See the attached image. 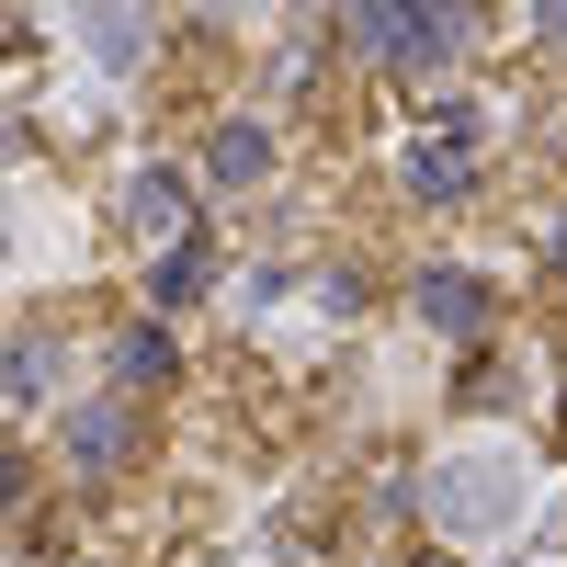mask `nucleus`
Segmentation results:
<instances>
[{
    "instance_id": "0eeeda50",
    "label": "nucleus",
    "mask_w": 567,
    "mask_h": 567,
    "mask_svg": "<svg viewBox=\"0 0 567 567\" xmlns=\"http://www.w3.org/2000/svg\"><path fill=\"white\" fill-rule=\"evenodd\" d=\"M69 454L91 465V477H103V465L125 454V409H80V420H69Z\"/></svg>"
},
{
    "instance_id": "1a4fd4ad",
    "label": "nucleus",
    "mask_w": 567,
    "mask_h": 567,
    "mask_svg": "<svg viewBox=\"0 0 567 567\" xmlns=\"http://www.w3.org/2000/svg\"><path fill=\"white\" fill-rule=\"evenodd\" d=\"M114 374H125V386H159V374H171V341H159V329H125V341H114Z\"/></svg>"
},
{
    "instance_id": "7ed1b4c3",
    "label": "nucleus",
    "mask_w": 567,
    "mask_h": 567,
    "mask_svg": "<svg viewBox=\"0 0 567 567\" xmlns=\"http://www.w3.org/2000/svg\"><path fill=\"white\" fill-rule=\"evenodd\" d=\"M125 227H136V239H171V250H194V182H171V171H136V182H125Z\"/></svg>"
},
{
    "instance_id": "ddd939ff",
    "label": "nucleus",
    "mask_w": 567,
    "mask_h": 567,
    "mask_svg": "<svg viewBox=\"0 0 567 567\" xmlns=\"http://www.w3.org/2000/svg\"><path fill=\"white\" fill-rule=\"evenodd\" d=\"M545 261H556V272H567V216H556V239H545Z\"/></svg>"
},
{
    "instance_id": "20e7f679",
    "label": "nucleus",
    "mask_w": 567,
    "mask_h": 567,
    "mask_svg": "<svg viewBox=\"0 0 567 567\" xmlns=\"http://www.w3.org/2000/svg\"><path fill=\"white\" fill-rule=\"evenodd\" d=\"M352 34H374L398 69H443V45H454V12H352Z\"/></svg>"
},
{
    "instance_id": "4468645a",
    "label": "nucleus",
    "mask_w": 567,
    "mask_h": 567,
    "mask_svg": "<svg viewBox=\"0 0 567 567\" xmlns=\"http://www.w3.org/2000/svg\"><path fill=\"white\" fill-rule=\"evenodd\" d=\"M420 567H443V556H420Z\"/></svg>"
},
{
    "instance_id": "39448f33",
    "label": "nucleus",
    "mask_w": 567,
    "mask_h": 567,
    "mask_svg": "<svg viewBox=\"0 0 567 567\" xmlns=\"http://www.w3.org/2000/svg\"><path fill=\"white\" fill-rule=\"evenodd\" d=\"M420 318H432V329H454V341H477V329H488V284L477 272H420Z\"/></svg>"
},
{
    "instance_id": "423d86ee",
    "label": "nucleus",
    "mask_w": 567,
    "mask_h": 567,
    "mask_svg": "<svg viewBox=\"0 0 567 567\" xmlns=\"http://www.w3.org/2000/svg\"><path fill=\"white\" fill-rule=\"evenodd\" d=\"M261 171H272V136H261V125H216V136H205V182L239 194V182H261Z\"/></svg>"
},
{
    "instance_id": "6e6552de",
    "label": "nucleus",
    "mask_w": 567,
    "mask_h": 567,
    "mask_svg": "<svg viewBox=\"0 0 567 567\" xmlns=\"http://www.w3.org/2000/svg\"><path fill=\"white\" fill-rule=\"evenodd\" d=\"M148 34H159L148 12H91V45H103L114 69H136V58H148Z\"/></svg>"
},
{
    "instance_id": "f257e3e1",
    "label": "nucleus",
    "mask_w": 567,
    "mask_h": 567,
    "mask_svg": "<svg viewBox=\"0 0 567 567\" xmlns=\"http://www.w3.org/2000/svg\"><path fill=\"white\" fill-rule=\"evenodd\" d=\"M511 511H523V499H511V465H488V454H454L432 477V523L443 534H499Z\"/></svg>"
},
{
    "instance_id": "f8f14e48",
    "label": "nucleus",
    "mask_w": 567,
    "mask_h": 567,
    "mask_svg": "<svg viewBox=\"0 0 567 567\" xmlns=\"http://www.w3.org/2000/svg\"><path fill=\"white\" fill-rule=\"evenodd\" d=\"M545 34H556V45H567V0H545Z\"/></svg>"
},
{
    "instance_id": "9d476101",
    "label": "nucleus",
    "mask_w": 567,
    "mask_h": 567,
    "mask_svg": "<svg viewBox=\"0 0 567 567\" xmlns=\"http://www.w3.org/2000/svg\"><path fill=\"white\" fill-rule=\"evenodd\" d=\"M194 296H205V250H171L159 261V307H194Z\"/></svg>"
},
{
    "instance_id": "f03ea898",
    "label": "nucleus",
    "mask_w": 567,
    "mask_h": 567,
    "mask_svg": "<svg viewBox=\"0 0 567 567\" xmlns=\"http://www.w3.org/2000/svg\"><path fill=\"white\" fill-rule=\"evenodd\" d=\"M465 182H477V125H465V114H443L432 136H409V194L420 205H454Z\"/></svg>"
},
{
    "instance_id": "9b49d317",
    "label": "nucleus",
    "mask_w": 567,
    "mask_h": 567,
    "mask_svg": "<svg viewBox=\"0 0 567 567\" xmlns=\"http://www.w3.org/2000/svg\"><path fill=\"white\" fill-rule=\"evenodd\" d=\"M34 398H45V352H34V341H12V409H34Z\"/></svg>"
}]
</instances>
